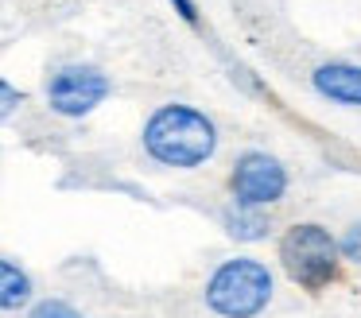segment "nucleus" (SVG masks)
Returning a JSON list of instances; mask_svg holds the SVG:
<instances>
[{
    "mask_svg": "<svg viewBox=\"0 0 361 318\" xmlns=\"http://www.w3.org/2000/svg\"><path fill=\"white\" fill-rule=\"evenodd\" d=\"M272 299V271L260 260L237 256L226 260L206 283V302L221 318H252Z\"/></svg>",
    "mask_w": 361,
    "mask_h": 318,
    "instance_id": "nucleus-2",
    "label": "nucleus"
},
{
    "mask_svg": "<svg viewBox=\"0 0 361 318\" xmlns=\"http://www.w3.org/2000/svg\"><path fill=\"white\" fill-rule=\"evenodd\" d=\"M233 198L237 206H252V209H264L272 206V202L283 198V190H288V171H283L280 159H272V155L264 152H249L237 159L233 167Z\"/></svg>",
    "mask_w": 361,
    "mask_h": 318,
    "instance_id": "nucleus-5",
    "label": "nucleus"
},
{
    "mask_svg": "<svg viewBox=\"0 0 361 318\" xmlns=\"http://www.w3.org/2000/svg\"><path fill=\"white\" fill-rule=\"evenodd\" d=\"M171 4H175V12H179L187 23H195V20H198V12H195V4H190V0H171Z\"/></svg>",
    "mask_w": 361,
    "mask_h": 318,
    "instance_id": "nucleus-12",
    "label": "nucleus"
},
{
    "mask_svg": "<svg viewBox=\"0 0 361 318\" xmlns=\"http://www.w3.org/2000/svg\"><path fill=\"white\" fill-rule=\"evenodd\" d=\"M35 295V283L20 264L0 256V310H24Z\"/></svg>",
    "mask_w": 361,
    "mask_h": 318,
    "instance_id": "nucleus-7",
    "label": "nucleus"
},
{
    "mask_svg": "<svg viewBox=\"0 0 361 318\" xmlns=\"http://www.w3.org/2000/svg\"><path fill=\"white\" fill-rule=\"evenodd\" d=\"M311 82L326 101L361 105V66H350V62H322L311 74Z\"/></svg>",
    "mask_w": 361,
    "mask_h": 318,
    "instance_id": "nucleus-6",
    "label": "nucleus"
},
{
    "mask_svg": "<svg viewBox=\"0 0 361 318\" xmlns=\"http://www.w3.org/2000/svg\"><path fill=\"white\" fill-rule=\"evenodd\" d=\"M20 101H24V93H20L8 78H0V121H8V116L20 109Z\"/></svg>",
    "mask_w": 361,
    "mask_h": 318,
    "instance_id": "nucleus-10",
    "label": "nucleus"
},
{
    "mask_svg": "<svg viewBox=\"0 0 361 318\" xmlns=\"http://www.w3.org/2000/svg\"><path fill=\"white\" fill-rule=\"evenodd\" d=\"M109 78H105V70L97 66H86V62H74V66H59L55 74L47 78V105L51 113L59 116H71V121H78V116H90L97 105H102L105 97H109Z\"/></svg>",
    "mask_w": 361,
    "mask_h": 318,
    "instance_id": "nucleus-4",
    "label": "nucleus"
},
{
    "mask_svg": "<svg viewBox=\"0 0 361 318\" xmlns=\"http://www.w3.org/2000/svg\"><path fill=\"white\" fill-rule=\"evenodd\" d=\"M280 260H283V271H288L299 287H307V291H322L326 283L338 279V264H342V256H338V240L330 237L322 225L303 221V225H291V229L283 233Z\"/></svg>",
    "mask_w": 361,
    "mask_h": 318,
    "instance_id": "nucleus-3",
    "label": "nucleus"
},
{
    "mask_svg": "<svg viewBox=\"0 0 361 318\" xmlns=\"http://www.w3.org/2000/svg\"><path fill=\"white\" fill-rule=\"evenodd\" d=\"M226 229H229V237H237V240H260V237H268V217H264V209L233 206L226 214Z\"/></svg>",
    "mask_w": 361,
    "mask_h": 318,
    "instance_id": "nucleus-8",
    "label": "nucleus"
},
{
    "mask_svg": "<svg viewBox=\"0 0 361 318\" xmlns=\"http://www.w3.org/2000/svg\"><path fill=\"white\" fill-rule=\"evenodd\" d=\"M338 256H345V260L361 264V221L350 225V229H345V237L338 240Z\"/></svg>",
    "mask_w": 361,
    "mask_h": 318,
    "instance_id": "nucleus-11",
    "label": "nucleus"
},
{
    "mask_svg": "<svg viewBox=\"0 0 361 318\" xmlns=\"http://www.w3.org/2000/svg\"><path fill=\"white\" fill-rule=\"evenodd\" d=\"M27 318H86V314L78 307H71L66 299H39L27 310Z\"/></svg>",
    "mask_w": 361,
    "mask_h": 318,
    "instance_id": "nucleus-9",
    "label": "nucleus"
},
{
    "mask_svg": "<svg viewBox=\"0 0 361 318\" xmlns=\"http://www.w3.org/2000/svg\"><path fill=\"white\" fill-rule=\"evenodd\" d=\"M214 147V121L190 105H159L144 124V152L164 167H202Z\"/></svg>",
    "mask_w": 361,
    "mask_h": 318,
    "instance_id": "nucleus-1",
    "label": "nucleus"
}]
</instances>
